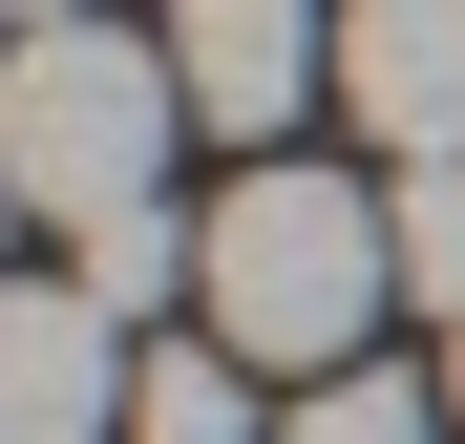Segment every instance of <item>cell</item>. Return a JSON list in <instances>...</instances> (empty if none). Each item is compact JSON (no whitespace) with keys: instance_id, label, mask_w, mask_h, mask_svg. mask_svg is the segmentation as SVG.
Listing matches in <instances>:
<instances>
[{"instance_id":"cell-8","label":"cell","mask_w":465,"mask_h":444,"mask_svg":"<svg viewBox=\"0 0 465 444\" xmlns=\"http://www.w3.org/2000/svg\"><path fill=\"white\" fill-rule=\"evenodd\" d=\"M381 233H402V296L465 339V148H444V170H381Z\"/></svg>"},{"instance_id":"cell-7","label":"cell","mask_w":465,"mask_h":444,"mask_svg":"<svg viewBox=\"0 0 465 444\" xmlns=\"http://www.w3.org/2000/svg\"><path fill=\"white\" fill-rule=\"evenodd\" d=\"M275 444H465V402L444 381H402V360H339V381H296V423Z\"/></svg>"},{"instance_id":"cell-11","label":"cell","mask_w":465,"mask_h":444,"mask_svg":"<svg viewBox=\"0 0 465 444\" xmlns=\"http://www.w3.org/2000/svg\"><path fill=\"white\" fill-rule=\"evenodd\" d=\"M444 402H465V339H444Z\"/></svg>"},{"instance_id":"cell-9","label":"cell","mask_w":465,"mask_h":444,"mask_svg":"<svg viewBox=\"0 0 465 444\" xmlns=\"http://www.w3.org/2000/svg\"><path fill=\"white\" fill-rule=\"evenodd\" d=\"M191 254H212V233H170V212H127V233H85V296H106V318L148 339V318H191Z\"/></svg>"},{"instance_id":"cell-10","label":"cell","mask_w":465,"mask_h":444,"mask_svg":"<svg viewBox=\"0 0 465 444\" xmlns=\"http://www.w3.org/2000/svg\"><path fill=\"white\" fill-rule=\"evenodd\" d=\"M0 22H22V43H43V22H106V0H0Z\"/></svg>"},{"instance_id":"cell-1","label":"cell","mask_w":465,"mask_h":444,"mask_svg":"<svg viewBox=\"0 0 465 444\" xmlns=\"http://www.w3.org/2000/svg\"><path fill=\"white\" fill-rule=\"evenodd\" d=\"M381 296H402V233H381V191H360V170L254 148V170L212 191L191 339H232L254 381H339V360H381Z\"/></svg>"},{"instance_id":"cell-5","label":"cell","mask_w":465,"mask_h":444,"mask_svg":"<svg viewBox=\"0 0 465 444\" xmlns=\"http://www.w3.org/2000/svg\"><path fill=\"white\" fill-rule=\"evenodd\" d=\"M339 106L381 127V170L465 148V0H339Z\"/></svg>"},{"instance_id":"cell-12","label":"cell","mask_w":465,"mask_h":444,"mask_svg":"<svg viewBox=\"0 0 465 444\" xmlns=\"http://www.w3.org/2000/svg\"><path fill=\"white\" fill-rule=\"evenodd\" d=\"M0 233H22V191H0Z\"/></svg>"},{"instance_id":"cell-2","label":"cell","mask_w":465,"mask_h":444,"mask_svg":"<svg viewBox=\"0 0 465 444\" xmlns=\"http://www.w3.org/2000/svg\"><path fill=\"white\" fill-rule=\"evenodd\" d=\"M170 127H191L170 43H127V22H43V43H0V191H22L64 254L127 233V212H170Z\"/></svg>"},{"instance_id":"cell-4","label":"cell","mask_w":465,"mask_h":444,"mask_svg":"<svg viewBox=\"0 0 465 444\" xmlns=\"http://www.w3.org/2000/svg\"><path fill=\"white\" fill-rule=\"evenodd\" d=\"M127 381H148V339L85 275H0V444H127Z\"/></svg>"},{"instance_id":"cell-3","label":"cell","mask_w":465,"mask_h":444,"mask_svg":"<svg viewBox=\"0 0 465 444\" xmlns=\"http://www.w3.org/2000/svg\"><path fill=\"white\" fill-rule=\"evenodd\" d=\"M170 85L212 148H275L339 106V0H170Z\"/></svg>"},{"instance_id":"cell-6","label":"cell","mask_w":465,"mask_h":444,"mask_svg":"<svg viewBox=\"0 0 465 444\" xmlns=\"http://www.w3.org/2000/svg\"><path fill=\"white\" fill-rule=\"evenodd\" d=\"M127 444H254V360H232V339H148Z\"/></svg>"}]
</instances>
